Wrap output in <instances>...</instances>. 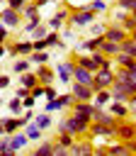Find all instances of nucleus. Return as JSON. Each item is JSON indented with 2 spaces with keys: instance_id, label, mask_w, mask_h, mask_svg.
Returning a JSON list of instances; mask_svg holds the SVG:
<instances>
[{
  "instance_id": "864d4df0",
  "label": "nucleus",
  "mask_w": 136,
  "mask_h": 156,
  "mask_svg": "<svg viewBox=\"0 0 136 156\" xmlns=\"http://www.w3.org/2000/svg\"><path fill=\"white\" fill-rule=\"evenodd\" d=\"M39 7H44V5H53V2H58V0H34Z\"/></svg>"
},
{
  "instance_id": "8fccbe9b",
  "label": "nucleus",
  "mask_w": 136,
  "mask_h": 156,
  "mask_svg": "<svg viewBox=\"0 0 136 156\" xmlns=\"http://www.w3.org/2000/svg\"><path fill=\"white\" fill-rule=\"evenodd\" d=\"M22 102H24V110H27V107H34V105H36V98L29 93L27 98H22Z\"/></svg>"
},
{
  "instance_id": "6ab92c4d",
  "label": "nucleus",
  "mask_w": 136,
  "mask_h": 156,
  "mask_svg": "<svg viewBox=\"0 0 136 156\" xmlns=\"http://www.w3.org/2000/svg\"><path fill=\"white\" fill-rule=\"evenodd\" d=\"M109 100H112V93H109V88L95 90V95H92V105H95V107H107V105H109Z\"/></svg>"
},
{
  "instance_id": "ddd939ff",
  "label": "nucleus",
  "mask_w": 136,
  "mask_h": 156,
  "mask_svg": "<svg viewBox=\"0 0 136 156\" xmlns=\"http://www.w3.org/2000/svg\"><path fill=\"white\" fill-rule=\"evenodd\" d=\"M70 112H73V115H80V117H90V119H92L95 105H92V100H75V102L70 105Z\"/></svg>"
},
{
  "instance_id": "c756f323",
  "label": "nucleus",
  "mask_w": 136,
  "mask_h": 156,
  "mask_svg": "<svg viewBox=\"0 0 136 156\" xmlns=\"http://www.w3.org/2000/svg\"><path fill=\"white\" fill-rule=\"evenodd\" d=\"M41 15V7L34 2V0H29L27 5H24V10H22V17L24 20H32V17H39Z\"/></svg>"
},
{
  "instance_id": "4be33fe9",
  "label": "nucleus",
  "mask_w": 136,
  "mask_h": 156,
  "mask_svg": "<svg viewBox=\"0 0 136 156\" xmlns=\"http://www.w3.org/2000/svg\"><path fill=\"white\" fill-rule=\"evenodd\" d=\"M46 41H49V49H66V41L61 37V32H56V29H49Z\"/></svg>"
},
{
  "instance_id": "bf43d9fd",
  "label": "nucleus",
  "mask_w": 136,
  "mask_h": 156,
  "mask_svg": "<svg viewBox=\"0 0 136 156\" xmlns=\"http://www.w3.org/2000/svg\"><path fill=\"white\" fill-rule=\"evenodd\" d=\"M61 2H68V0H61Z\"/></svg>"
},
{
  "instance_id": "4468645a",
  "label": "nucleus",
  "mask_w": 136,
  "mask_h": 156,
  "mask_svg": "<svg viewBox=\"0 0 136 156\" xmlns=\"http://www.w3.org/2000/svg\"><path fill=\"white\" fill-rule=\"evenodd\" d=\"M10 146H12L15 154H17V151H24V149L29 146V136H27V132H24V129H17L15 134H10Z\"/></svg>"
},
{
  "instance_id": "4c0bfd02",
  "label": "nucleus",
  "mask_w": 136,
  "mask_h": 156,
  "mask_svg": "<svg viewBox=\"0 0 136 156\" xmlns=\"http://www.w3.org/2000/svg\"><path fill=\"white\" fill-rule=\"evenodd\" d=\"M0 154H5V156H12V154H15L12 146H10V134L0 136Z\"/></svg>"
},
{
  "instance_id": "9b49d317",
  "label": "nucleus",
  "mask_w": 136,
  "mask_h": 156,
  "mask_svg": "<svg viewBox=\"0 0 136 156\" xmlns=\"http://www.w3.org/2000/svg\"><path fill=\"white\" fill-rule=\"evenodd\" d=\"M117 139L126 141V139H136V122H129V119H121L117 124Z\"/></svg>"
},
{
  "instance_id": "4d7b16f0",
  "label": "nucleus",
  "mask_w": 136,
  "mask_h": 156,
  "mask_svg": "<svg viewBox=\"0 0 136 156\" xmlns=\"http://www.w3.org/2000/svg\"><path fill=\"white\" fill-rule=\"evenodd\" d=\"M129 37H131V39H134V41H136V29H134V32H131V34H129Z\"/></svg>"
},
{
  "instance_id": "423d86ee",
  "label": "nucleus",
  "mask_w": 136,
  "mask_h": 156,
  "mask_svg": "<svg viewBox=\"0 0 136 156\" xmlns=\"http://www.w3.org/2000/svg\"><path fill=\"white\" fill-rule=\"evenodd\" d=\"M87 136H90V139H95V136H102V139H117V127H114V124H102V122H90Z\"/></svg>"
},
{
  "instance_id": "ea45409f",
  "label": "nucleus",
  "mask_w": 136,
  "mask_h": 156,
  "mask_svg": "<svg viewBox=\"0 0 136 156\" xmlns=\"http://www.w3.org/2000/svg\"><path fill=\"white\" fill-rule=\"evenodd\" d=\"M46 34H49V24H46V22H41V24L32 32V39H44Z\"/></svg>"
},
{
  "instance_id": "dca6fc26",
  "label": "nucleus",
  "mask_w": 136,
  "mask_h": 156,
  "mask_svg": "<svg viewBox=\"0 0 136 156\" xmlns=\"http://www.w3.org/2000/svg\"><path fill=\"white\" fill-rule=\"evenodd\" d=\"M92 78H95V73H92V71H87V68H83V66H78V63H75V68H73V80L85 83V85H92Z\"/></svg>"
},
{
  "instance_id": "6e6d98bb",
  "label": "nucleus",
  "mask_w": 136,
  "mask_h": 156,
  "mask_svg": "<svg viewBox=\"0 0 136 156\" xmlns=\"http://www.w3.org/2000/svg\"><path fill=\"white\" fill-rule=\"evenodd\" d=\"M7 132H5V127H2V122H0V136H5Z\"/></svg>"
},
{
  "instance_id": "393cba45",
  "label": "nucleus",
  "mask_w": 136,
  "mask_h": 156,
  "mask_svg": "<svg viewBox=\"0 0 136 156\" xmlns=\"http://www.w3.org/2000/svg\"><path fill=\"white\" fill-rule=\"evenodd\" d=\"M100 51H102L104 56H112V58H114V56H117V54L121 51V44H117V41H109V39H104V41H102V46H100Z\"/></svg>"
},
{
  "instance_id": "f257e3e1",
  "label": "nucleus",
  "mask_w": 136,
  "mask_h": 156,
  "mask_svg": "<svg viewBox=\"0 0 136 156\" xmlns=\"http://www.w3.org/2000/svg\"><path fill=\"white\" fill-rule=\"evenodd\" d=\"M95 20H97V12H92L87 5L70 7V17H68V24H70V27H75V29H85V27H90Z\"/></svg>"
},
{
  "instance_id": "f8f14e48",
  "label": "nucleus",
  "mask_w": 136,
  "mask_h": 156,
  "mask_svg": "<svg viewBox=\"0 0 136 156\" xmlns=\"http://www.w3.org/2000/svg\"><path fill=\"white\" fill-rule=\"evenodd\" d=\"M70 93L75 95V100H92V95H95L92 85H85V83H78V80L70 83Z\"/></svg>"
},
{
  "instance_id": "0eeeda50",
  "label": "nucleus",
  "mask_w": 136,
  "mask_h": 156,
  "mask_svg": "<svg viewBox=\"0 0 136 156\" xmlns=\"http://www.w3.org/2000/svg\"><path fill=\"white\" fill-rule=\"evenodd\" d=\"M112 83H114V68H97V71H95V78H92V90L109 88Z\"/></svg>"
},
{
  "instance_id": "a211bd4d",
  "label": "nucleus",
  "mask_w": 136,
  "mask_h": 156,
  "mask_svg": "<svg viewBox=\"0 0 136 156\" xmlns=\"http://www.w3.org/2000/svg\"><path fill=\"white\" fill-rule=\"evenodd\" d=\"M24 71H32L29 56H15V61H12V73L19 76V73H24Z\"/></svg>"
},
{
  "instance_id": "f03ea898",
  "label": "nucleus",
  "mask_w": 136,
  "mask_h": 156,
  "mask_svg": "<svg viewBox=\"0 0 136 156\" xmlns=\"http://www.w3.org/2000/svg\"><path fill=\"white\" fill-rule=\"evenodd\" d=\"M90 117H80V115H68L66 117V129L70 132V134H75V136H87V129H90Z\"/></svg>"
},
{
  "instance_id": "5701e85b",
  "label": "nucleus",
  "mask_w": 136,
  "mask_h": 156,
  "mask_svg": "<svg viewBox=\"0 0 136 156\" xmlns=\"http://www.w3.org/2000/svg\"><path fill=\"white\" fill-rule=\"evenodd\" d=\"M109 93H112V100H119V102H126L129 100V90L119 83H112L109 85Z\"/></svg>"
},
{
  "instance_id": "f3484780",
  "label": "nucleus",
  "mask_w": 136,
  "mask_h": 156,
  "mask_svg": "<svg viewBox=\"0 0 136 156\" xmlns=\"http://www.w3.org/2000/svg\"><path fill=\"white\" fill-rule=\"evenodd\" d=\"M107 110H109L114 117H119V119H126V117H129V105H126V102H119V100H109Z\"/></svg>"
},
{
  "instance_id": "bb28decb",
  "label": "nucleus",
  "mask_w": 136,
  "mask_h": 156,
  "mask_svg": "<svg viewBox=\"0 0 136 156\" xmlns=\"http://www.w3.org/2000/svg\"><path fill=\"white\" fill-rule=\"evenodd\" d=\"M29 61H32V66L49 63V61H51V54H49V49H44V51H32V54H29Z\"/></svg>"
},
{
  "instance_id": "473e14b6",
  "label": "nucleus",
  "mask_w": 136,
  "mask_h": 156,
  "mask_svg": "<svg viewBox=\"0 0 136 156\" xmlns=\"http://www.w3.org/2000/svg\"><path fill=\"white\" fill-rule=\"evenodd\" d=\"M39 24H41V15H39V17H32V20H24L19 29H22L24 34H32V32H34V29H36Z\"/></svg>"
},
{
  "instance_id": "052dcab7",
  "label": "nucleus",
  "mask_w": 136,
  "mask_h": 156,
  "mask_svg": "<svg viewBox=\"0 0 136 156\" xmlns=\"http://www.w3.org/2000/svg\"><path fill=\"white\" fill-rule=\"evenodd\" d=\"M107 2H109V0H107Z\"/></svg>"
},
{
  "instance_id": "5fc2aeb1",
  "label": "nucleus",
  "mask_w": 136,
  "mask_h": 156,
  "mask_svg": "<svg viewBox=\"0 0 136 156\" xmlns=\"http://www.w3.org/2000/svg\"><path fill=\"white\" fill-rule=\"evenodd\" d=\"M2 56H7V41L0 44V61H2Z\"/></svg>"
},
{
  "instance_id": "a878e982",
  "label": "nucleus",
  "mask_w": 136,
  "mask_h": 156,
  "mask_svg": "<svg viewBox=\"0 0 136 156\" xmlns=\"http://www.w3.org/2000/svg\"><path fill=\"white\" fill-rule=\"evenodd\" d=\"M24 132H27L29 141H41V139H44V129H41L39 124H34V122H29V124L24 127Z\"/></svg>"
},
{
  "instance_id": "39448f33",
  "label": "nucleus",
  "mask_w": 136,
  "mask_h": 156,
  "mask_svg": "<svg viewBox=\"0 0 136 156\" xmlns=\"http://www.w3.org/2000/svg\"><path fill=\"white\" fill-rule=\"evenodd\" d=\"M0 22L7 24L10 29H19L22 22H24V17H22L19 10H12L10 5H5V7H0Z\"/></svg>"
},
{
  "instance_id": "9d476101",
  "label": "nucleus",
  "mask_w": 136,
  "mask_h": 156,
  "mask_svg": "<svg viewBox=\"0 0 136 156\" xmlns=\"http://www.w3.org/2000/svg\"><path fill=\"white\" fill-rule=\"evenodd\" d=\"M34 73H36V78H39L41 85H49V83L56 80V68L49 66V63H39V66L34 68Z\"/></svg>"
},
{
  "instance_id": "1a4fd4ad",
  "label": "nucleus",
  "mask_w": 136,
  "mask_h": 156,
  "mask_svg": "<svg viewBox=\"0 0 136 156\" xmlns=\"http://www.w3.org/2000/svg\"><path fill=\"white\" fill-rule=\"evenodd\" d=\"M32 51H34V46H32V39H22V41L7 44V54H10V56H29Z\"/></svg>"
},
{
  "instance_id": "603ef678",
  "label": "nucleus",
  "mask_w": 136,
  "mask_h": 156,
  "mask_svg": "<svg viewBox=\"0 0 136 156\" xmlns=\"http://www.w3.org/2000/svg\"><path fill=\"white\" fill-rule=\"evenodd\" d=\"M124 144H126V149H129V154H134V151H136V139H126Z\"/></svg>"
},
{
  "instance_id": "72a5a7b5",
  "label": "nucleus",
  "mask_w": 136,
  "mask_h": 156,
  "mask_svg": "<svg viewBox=\"0 0 136 156\" xmlns=\"http://www.w3.org/2000/svg\"><path fill=\"white\" fill-rule=\"evenodd\" d=\"M87 7H90L92 12H97V15H102V12H107V10H109L107 0H90V2H87Z\"/></svg>"
},
{
  "instance_id": "79ce46f5",
  "label": "nucleus",
  "mask_w": 136,
  "mask_h": 156,
  "mask_svg": "<svg viewBox=\"0 0 136 156\" xmlns=\"http://www.w3.org/2000/svg\"><path fill=\"white\" fill-rule=\"evenodd\" d=\"M32 46H34V51H44V49H49V41H46V37L44 39H32Z\"/></svg>"
},
{
  "instance_id": "09e8293b",
  "label": "nucleus",
  "mask_w": 136,
  "mask_h": 156,
  "mask_svg": "<svg viewBox=\"0 0 136 156\" xmlns=\"http://www.w3.org/2000/svg\"><path fill=\"white\" fill-rule=\"evenodd\" d=\"M29 93H32V95H34V98L39 100V98H44V85H41V83H36V85H34V88H32Z\"/></svg>"
},
{
  "instance_id": "37998d69",
  "label": "nucleus",
  "mask_w": 136,
  "mask_h": 156,
  "mask_svg": "<svg viewBox=\"0 0 136 156\" xmlns=\"http://www.w3.org/2000/svg\"><path fill=\"white\" fill-rule=\"evenodd\" d=\"M58 93H56V88H53V83H49V85H44V98L46 100H53Z\"/></svg>"
},
{
  "instance_id": "f704fd0d",
  "label": "nucleus",
  "mask_w": 136,
  "mask_h": 156,
  "mask_svg": "<svg viewBox=\"0 0 136 156\" xmlns=\"http://www.w3.org/2000/svg\"><path fill=\"white\" fill-rule=\"evenodd\" d=\"M126 17H129V10H124V7H114L112 10V22L114 24H121Z\"/></svg>"
},
{
  "instance_id": "7c9ffc66",
  "label": "nucleus",
  "mask_w": 136,
  "mask_h": 156,
  "mask_svg": "<svg viewBox=\"0 0 136 156\" xmlns=\"http://www.w3.org/2000/svg\"><path fill=\"white\" fill-rule=\"evenodd\" d=\"M7 110H10V115H22V112H24V102H22V98L12 95V98L7 100Z\"/></svg>"
},
{
  "instance_id": "20e7f679",
  "label": "nucleus",
  "mask_w": 136,
  "mask_h": 156,
  "mask_svg": "<svg viewBox=\"0 0 136 156\" xmlns=\"http://www.w3.org/2000/svg\"><path fill=\"white\" fill-rule=\"evenodd\" d=\"M53 68H56V80H58V83H63V85H70V83H73L75 56H73V58H66V61H61V63H56Z\"/></svg>"
},
{
  "instance_id": "58836bf2",
  "label": "nucleus",
  "mask_w": 136,
  "mask_h": 156,
  "mask_svg": "<svg viewBox=\"0 0 136 156\" xmlns=\"http://www.w3.org/2000/svg\"><path fill=\"white\" fill-rule=\"evenodd\" d=\"M58 100H61L63 110H70V105L75 102V95H73V93H61V95H58Z\"/></svg>"
},
{
  "instance_id": "a18cd8bd",
  "label": "nucleus",
  "mask_w": 136,
  "mask_h": 156,
  "mask_svg": "<svg viewBox=\"0 0 136 156\" xmlns=\"http://www.w3.org/2000/svg\"><path fill=\"white\" fill-rule=\"evenodd\" d=\"M126 105H129V117H136V93H134V95H129Z\"/></svg>"
},
{
  "instance_id": "49530a36",
  "label": "nucleus",
  "mask_w": 136,
  "mask_h": 156,
  "mask_svg": "<svg viewBox=\"0 0 136 156\" xmlns=\"http://www.w3.org/2000/svg\"><path fill=\"white\" fill-rule=\"evenodd\" d=\"M27 2H29V0H7V5H10L12 10H19V12L24 10V5H27Z\"/></svg>"
},
{
  "instance_id": "c85d7f7f",
  "label": "nucleus",
  "mask_w": 136,
  "mask_h": 156,
  "mask_svg": "<svg viewBox=\"0 0 136 156\" xmlns=\"http://www.w3.org/2000/svg\"><path fill=\"white\" fill-rule=\"evenodd\" d=\"M75 139H78L75 134H70V132H61V134H56V139H53V141H56L58 146H63V149H70Z\"/></svg>"
},
{
  "instance_id": "13d9d810",
  "label": "nucleus",
  "mask_w": 136,
  "mask_h": 156,
  "mask_svg": "<svg viewBox=\"0 0 136 156\" xmlns=\"http://www.w3.org/2000/svg\"><path fill=\"white\" fill-rule=\"evenodd\" d=\"M0 44H5V41H2V39H0Z\"/></svg>"
},
{
  "instance_id": "2f4dec72",
  "label": "nucleus",
  "mask_w": 136,
  "mask_h": 156,
  "mask_svg": "<svg viewBox=\"0 0 136 156\" xmlns=\"http://www.w3.org/2000/svg\"><path fill=\"white\" fill-rule=\"evenodd\" d=\"M114 63H117V66H124V68H131V66L136 63V58H134V56H129L126 51H119V54L114 56Z\"/></svg>"
},
{
  "instance_id": "7ed1b4c3",
  "label": "nucleus",
  "mask_w": 136,
  "mask_h": 156,
  "mask_svg": "<svg viewBox=\"0 0 136 156\" xmlns=\"http://www.w3.org/2000/svg\"><path fill=\"white\" fill-rule=\"evenodd\" d=\"M68 17H70V7H68V2H61V7L46 20V24H49V29H56V32H61L66 24H68Z\"/></svg>"
},
{
  "instance_id": "c9c22d12",
  "label": "nucleus",
  "mask_w": 136,
  "mask_h": 156,
  "mask_svg": "<svg viewBox=\"0 0 136 156\" xmlns=\"http://www.w3.org/2000/svg\"><path fill=\"white\" fill-rule=\"evenodd\" d=\"M87 29H90V37H104V29H107V24H104V22H92Z\"/></svg>"
},
{
  "instance_id": "e433bc0d",
  "label": "nucleus",
  "mask_w": 136,
  "mask_h": 156,
  "mask_svg": "<svg viewBox=\"0 0 136 156\" xmlns=\"http://www.w3.org/2000/svg\"><path fill=\"white\" fill-rule=\"evenodd\" d=\"M44 110H46V112H51V115H53V112H61V110H63V105H61V100H58V95H56L53 100H46V105H44Z\"/></svg>"
},
{
  "instance_id": "de8ad7c7",
  "label": "nucleus",
  "mask_w": 136,
  "mask_h": 156,
  "mask_svg": "<svg viewBox=\"0 0 136 156\" xmlns=\"http://www.w3.org/2000/svg\"><path fill=\"white\" fill-rule=\"evenodd\" d=\"M10 83H12V78H10L7 73H0V90H7Z\"/></svg>"
},
{
  "instance_id": "aec40b11",
  "label": "nucleus",
  "mask_w": 136,
  "mask_h": 156,
  "mask_svg": "<svg viewBox=\"0 0 136 156\" xmlns=\"http://www.w3.org/2000/svg\"><path fill=\"white\" fill-rule=\"evenodd\" d=\"M104 151H107V154H112V156H129V149H126V144H124L121 139L109 141V144L104 146Z\"/></svg>"
},
{
  "instance_id": "6e6552de",
  "label": "nucleus",
  "mask_w": 136,
  "mask_h": 156,
  "mask_svg": "<svg viewBox=\"0 0 136 156\" xmlns=\"http://www.w3.org/2000/svg\"><path fill=\"white\" fill-rule=\"evenodd\" d=\"M104 39H109V41H117V44H121L124 39H129V32L121 27V24H107V29H104Z\"/></svg>"
},
{
  "instance_id": "cd10ccee",
  "label": "nucleus",
  "mask_w": 136,
  "mask_h": 156,
  "mask_svg": "<svg viewBox=\"0 0 136 156\" xmlns=\"http://www.w3.org/2000/svg\"><path fill=\"white\" fill-rule=\"evenodd\" d=\"M39 83V78H36V73L34 71H24V73H19V85H24V88H34Z\"/></svg>"
},
{
  "instance_id": "3c124183",
  "label": "nucleus",
  "mask_w": 136,
  "mask_h": 156,
  "mask_svg": "<svg viewBox=\"0 0 136 156\" xmlns=\"http://www.w3.org/2000/svg\"><path fill=\"white\" fill-rule=\"evenodd\" d=\"M15 95H17V98H27V95H29V88H24V85H17V88H15Z\"/></svg>"
},
{
  "instance_id": "b1692460",
  "label": "nucleus",
  "mask_w": 136,
  "mask_h": 156,
  "mask_svg": "<svg viewBox=\"0 0 136 156\" xmlns=\"http://www.w3.org/2000/svg\"><path fill=\"white\" fill-rule=\"evenodd\" d=\"M53 141H36V146H34V156H53Z\"/></svg>"
},
{
  "instance_id": "412c9836",
  "label": "nucleus",
  "mask_w": 136,
  "mask_h": 156,
  "mask_svg": "<svg viewBox=\"0 0 136 156\" xmlns=\"http://www.w3.org/2000/svg\"><path fill=\"white\" fill-rule=\"evenodd\" d=\"M32 122H34V124H39V127H41L44 132L53 127V117H51V112H46V110H44V112H36Z\"/></svg>"
},
{
  "instance_id": "c03bdc74",
  "label": "nucleus",
  "mask_w": 136,
  "mask_h": 156,
  "mask_svg": "<svg viewBox=\"0 0 136 156\" xmlns=\"http://www.w3.org/2000/svg\"><path fill=\"white\" fill-rule=\"evenodd\" d=\"M117 7H124V10L134 12V7H136V0H117Z\"/></svg>"
},
{
  "instance_id": "2eb2a0df",
  "label": "nucleus",
  "mask_w": 136,
  "mask_h": 156,
  "mask_svg": "<svg viewBox=\"0 0 136 156\" xmlns=\"http://www.w3.org/2000/svg\"><path fill=\"white\" fill-rule=\"evenodd\" d=\"M68 154H75V156H83V154H95V146H92V141H90V136L83 141L80 136L73 141V146L68 149Z\"/></svg>"
},
{
  "instance_id": "a19ab883",
  "label": "nucleus",
  "mask_w": 136,
  "mask_h": 156,
  "mask_svg": "<svg viewBox=\"0 0 136 156\" xmlns=\"http://www.w3.org/2000/svg\"><path fill=\"white\" fill-rule=\"evenodd\" d=\"M121 27H124V29H126V32H129V34H131V32H134V29H136V17H134V15H131V12H129V17H126V20H124V22H121Z\"/></svg>"
}]
</instances>
